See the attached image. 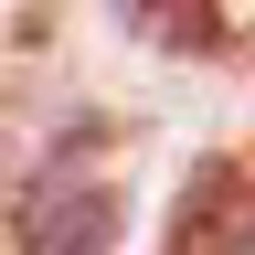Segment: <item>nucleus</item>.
Listing matches in <instances>:
<instances>
[{"label": "nucleus", "instance_id": "1", "mask_svg": "<svg viewBox=\"0 0 255 255\" xmlns=\"http://www.w3.org/2000/svg\"><path fill=\"white\" fill-rule=\"evenodd\" d=\"M107 245H117V191L107 181L53 170V181L21 191V255H107Z\"/></svg>", "mask_w": 255, "mask_h": 255}, {"label": "nucleus", "instance_id": "2", "mask_svg": "<svg viewBox=\"0 0 255 255\" xmlns=\"http://www.w3.org/2000/svg\"><path fill=\"white\" fill-rule=\"evenodd\" d=\"M138 32H159V43H213V11L202 0H117Z\"/></svg>", "mask_w": 255, "mask_h": 255}]
</instances>
